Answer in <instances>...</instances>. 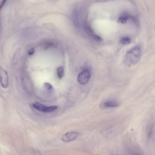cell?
Instances as JSON below:
<instances>
[{
  "label": "cell",
  "mask_w": 155,
  "mask_h": 155,
  "mask_svg": "<svg viewBox=\"0 0 155 155\" xmlns=\"http://www.w3.org/2000/svg\"><path fill=\"white\" fill-rule=\"evenodd\" d=\"M142 54L141 47L135 46L126 54L124 61L125 64L128 66H131L137 64L140 60Z\"/></svg>",
  "instance_id": "cell-1"
},
{
  "label": "cell",
  "mask_w": 155,
  "mask_h": 155,
  "mask_svg": "<svg viewBox=\"0 0 155 155\" xmlns=\"http://www.w3.org/2000/svg\"><path fill=\"white\" fill-rule=\"evenodd\" d=\"M32 106L33 108L36 110L45 113L52 112L58 108V106H44L38 102H36L33 103Z\"/></svg>",
  "instance_id": "cell-2"
},
{
  "label": "cell",
  "mask_w": 155,
  "mask_h": 155,
  "mask_svg": "<svg viewBox=\"0 0 155 155\" xmlns=\"http://www.w3.org/2000/svg\"><path fill=\"white\" fill-rule=\"evenodd\" d=\"M91 77L90 72L88 70H85L80 73L78 78V81L82 85L86 84L89 81Z\"/></svg>",
  "instance_id": "cell-3"
},
{
  "label": "cell",
  "mask_w": 155,
  "mask_h": 155,
  "mask_svg": "<svg viewBox=\"0 0 155 155\" xmlns=\"http://www.w3.org/2000/svg\"><path fill=\"white\" fill-rule=\"evenodd\" d=\"M0 81L3 88H6L8 87L9 80L7 73L1 67H0Z\"/></svg>",
  "instance_id": "cell-4"
},
{
  "label": "cell",
  "mask_w": 155,
  "mask_h": 155,
  "mask_svg": "<svg viewBox=\"0 0 155 155\" xmlns=\"http://www.w3.org/2000/svg\"><path fill=\"white\" fill-rule=\"evenodd\" d=\"M79 134V133L76 132H68L63 136L62 140L64 142H69L75 139Z\"/></svg>",
  "instance_id": "cell-5"
},
{
  "label": "cell",
  "mask_w": 155,
  "mask_h": 155,
  "mask_svg": "<svg viewBox=\"0 0 155 155\" xmlns=\"http://www.w3.org/2000/svg\"><path fill=\"white\" fill-rule=\"evenodd\" d=\"M119 106L120 103L118 102L111 100L106 102L102 104V107L103 108H115L118 107Z\"/></svg>",
  "instance_id": "cell-6"
},
{
  "label": "cell",
  "mask_w": 155,
  "mask_h": 155,
  "mask_svg": "<svg viewBox=\"0 0 155 155\" xmlns=\"http://www.w3.org/2000/svg\"><path fill=\"white\" fill-rule=\"evenodd\" d=\"M128 16L126 13H124L119 18L118 22L119 23L125 24L126 23L128 20Z\"/></svg>",
  "instance_id": "cell-7"
},
{
  "label": "cell",
  "mask_w": 155,
  "mask_h": 155,
  "mask_svg": "<svg viewBox=\"0 0 155 155\" xmlns=\"http://www.w3.org/2000/svg\"><path fill=\"white\" fill-rule=\"evenodd\" d=\"M120 43L123 45H127L131 42V39L128 37H124L122 38L120 41Z\"/></svg>",
  "instance_id": "cell-8"
},
{
  "label": "cell",
  "mask_w": 155,
  "mask_h": 155,
  "mask_svg": "<svg viewBox=\"0 0 155 155\" xmlns=\"http://www.w3.org/2000/svg\"><path fill=\"white\" fill-rule=\"evenodd\" d=\"M57 73L59 78L60 79H62L64 74L63 68L62 67H61L58 68L57 69Z\"/></svg>",
  "instance_id": "cell-9"
},
{
  "label": "cell",
  "mask_w": 155,
  "mask_h": 155,
  "mask_svg": "<svg viewBox=\"0 0 155 155\" xmlns=\"http://www.w3.org/2000/svg\"><path fill=\"white\" fill-rule=\"evenodd\" d=\"M153 125L150 126L148 128L147 131V136L148 138H150L152 136L153 132Z\"/></svg>",
  "instance_id": "cell-10"
},
{
  "label": "cell",
  "mask_w": 155,
  "mask_h": 155,
  "mask_svg": "<svg viewBox=\"0 0 155 155\" xmlns=\"http://www.w3.org/2000/svg\"><path fill=\"white\" fill-rule=\"evenodd\" d=\"M44 87L48 91H50L52 89V86L49 83H45L44 84Z\"/></svg>",
  "instance_id": "cell-11"
},
{
  "label": "cell",
  "mask_w": 155,
  "mask_h": 155,
  "mask_svg": "<svg viewBox=\"0 0 155 155\" xmlns=\"http://www.w3.org/2000/svg\"><path fill=\"white\" fill-rule=\"evenodd\" d=\"M94 39L98 42H101L102 41V38L99 36L95 35L94 36Z\"/></svg>",
  "instance_id": "cell-12"
},
{
  "label": "cell",
  "mask_w": 155,
  "mask_h": 155,
  "mask_svg": "<svg viewBox=\"0 0 155 155\" xmlns=\"http://www.w3.org/2000/svg\"><path fill=\"white\" fill-rule=\"evenodd\" d=\"M34 52V50L33 48H31L29 49L28 51V54L30 55H32Z\"/></svg>",
  "instance_id": "cell-13"
},
{
  "label": "cell",
  "mask_w": 155,
  "mask_h": 155,
  "mask_svg": "<svg viewBox=\"0 0 155 155\" xmlns=\"http://www.w3.org/2000/svg\"><path fill=\"white\" fill-rule=\"evenodd\" d=\"M7 0H3L0 5V10H1L6 2Z\"/></svg>",
  "instance_id": "cell-14"
}]
</instances>
